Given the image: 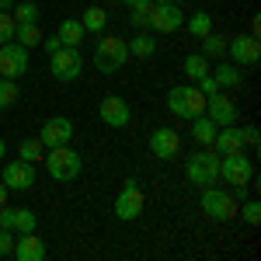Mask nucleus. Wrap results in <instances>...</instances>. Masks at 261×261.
I'll return each mask as SVG.
<instances>
[{
	"label": "nucleus",
	"mask_w": 261,
	"mask_h": 261,
	"mask_svg": "<svg viewBox=\"0 0 261 261\" xmlns=\"http://www.w3.org/2000/svg\"><path fill=\"white\" fill-rule=\"evenodd\" d=\"M39 226V216L32 209H11L7 202L0 205V230H14V233H28Z\"/></svg>",
	"instance_id": "17"
},
{
	"label": "nucleus",
	"mask_w": 261,
	"mask_h": 261,
	"mask_svg": "<svg viewBox=\"0 0 261 261\" xmlns=\"http://www.w3.org/2000/svg\"><path fill=\"white\" fill-rule=\"evenodd\" d=\"M0 181L7 185V192H28L32 185H35V164L28 161H11L4 164V174H0Z\"/></svg>",
	"instance_id": "12"
},
{
	"label": "nucleus",
	"mask_w": 261,
	"mask_h": 261,
	"mask_svg": "<svg viewBox=\"0 0 261 261\" xmlns=\"http://www.w3.org/2000/svg\"><path fill=\"white\" fill-rule=\"evenodd\" d=\"M101 122L112 125V129H125V125L133 122V108H129V101L119 98V94L101 98Z\"/></svg>",
	"instance_id": "15"
},
{
	"label": "nucleus",
	"mask_w": 261,
	"mask_h": 261,
	"mask_svg": "<svg viewBox=\"0 0 261 261\" xmlns=\"http://www.w3.org/2000/svg\"><path fill=\"white\" fill-rule=\"evenodd\" d=\"M42 153H45V146H42V140H24V143L18 146V157H21V161H28V164L42 161Z\"/></svg>",
	"instance_id": "33"
},
{
	"label": "nucleus",
	"mask_w": 261,
	"mask_h": 261,
	"mask_svg": "<svg viewBox=\"0 0 261 261\" xmlns=\"http://www.w3.org/2000/svg\"><path fill=\"white\" fill-rule=\"evenodd\" d=\"M237 213L244 216V223H247V226H258V223H261V202L247 195V199L237 205Z\"/></svg>",
	"instance_id": "32"
},
{
	"label": "nucleus",
	"mask_w": 261,
	"mask_h": 261,
	"mask_svg": "<svg viewBox=\"0 0 261 261\" xmlns=\"http://www.w3.org/2000/svg\"><path fill=\"white\" fill-rule=\"evenodd\" d=\"M42 146H63V143H73V122L66 115H53V119L42 122V133H39Z\"/></svg>",
	"instance_id": "13"
},
{
	"label": "nucleus",
	"mask_w": 261,
	"mask_h": 261,
	"mask_svg": "<svg viewBox=\"0 0 261 261\" xmlns=\"http://www.w3.org/2000/svg\"><path fill=\"white\" fill-rule=\"evenodd\" d=\"M185 28H188L192 39H205V35L213 32V18H209L205 11H199V14H192V18L185 21Z\"/></svg>",
	"instance_id": "31"
},
{
	"label": "nucleus",
	"mask_w": 261,
	"mask_h": 261,
	"mask_svg": "<svg viewBox=\"0 0 261 261\" xmlns=\"http://www.w3.org/2000/svg\"><path fill=\"white\" fill-rule=\"evenodd\" d=\"M209 73L216 77V84H220L223 91H233V87H241V70H237L233 63H220V66H213Z\"/></svg>",
	"instance_id": "24"
},
{
	"label": "nucleus",
	"mask_w": 261,
	"mask_h": 261,
	"mask_svg": "<svg viewBox=\"0 0 261 261\" xmlns=\"http://www.w3.org/2000/svg\"><path fill=\"white\" fill-rule=\"evenodd\" d=\"M202 56H205V60H220V56H226V35L209 32V35L202 39Z\"/></svg>",
	"instance_id": "25"
},
{
	"label": "nucleus",
	"mask_w": 261,
	"mask_h": 261,
	"mask_svg": "<svg viewBox=\"0 0 261 261\" xmlns=\"http://www.w3.org/2000/svg\"><path fill=\"white\" fill-rule=\"evenodd\" d=\"M213 150L216 153H237V150H244V133L237 129V125H220L216 129V136H213Z\"/></svg>",
	"instance_id": "19"
},
{
	"label": "nucleus",
	"mask_w": 261,
	"mask_h": 261,
	"mask_svg": "<svg viewBox=\"0 0 261 261\" xmlns=\"http://www.w3.org/2000/svg\"><path fill=\"white\" fill-rule=\"evenodd\" d=\"M18 261H42L45 258V241H42L35 230H28V233H21L14 237V251H11Z\"/></svg>",
	"instance_id": "18"
},
{
	"label": "nucleus",
	"mask_w": 261,
	"mask_h": 261,
	"mask_svg": "<svg viewBox=\"0 0 261 261\" xmlns=\"http://www.w3.org/2000/svg\"><path fill=\"white\" fill-rule=\"evenodd\" d=\"M81 24H84V32H91V35H101V32H105V24H108V14L101 11L98 4H91V7H84Z\"/></svg>",
	"instance_id": "22"
},
{
	"label": "nucleus",
	"mask_w": 261,
	"mask_h": 261,
	"mask_svg": "<svg viewBox=\"0 0 261 261\" xmlns=\"http://www.w3.org/2000/svg\"><path fill=\"white\" fill-rule=\"evenodd\" d=\"M167 112L178 115V119H199L205 115V94H202L195 84H178L167 91Z\"/></svg>",
	"instance_id": "1"
},
{
	"label": "nucleus",
	"mask_w": 261,
	"mask_h": 261,
	"mask_svg": "<svg viewBox=\"0 0 261 261\" xmlns=\"http://www.w3.org/2000/svg\"><path fill=\"white\" fill-rule=\"evenodd\" d=\"M181 24H185V11L178 4H153L150 7V28L157 35H171V32H178Z\"/></svg>",
	"instance_id": "11"
},
{
	"label": "nucleus",
	"mask_w": 261,
	"mask_h": 261,
	"mask_svg": "<svg viewBox=\"0 0 261 261\" xmlns=\"http://www.w3.org/2000/svg\"><path fill=\"white\" fill-rule=\"evenodd\" d=\"M150 7H153V0H136L133 7H129V24L140 32V28H150Z\"/></svg>",
	"instance_id": "30"
},
{
	"label": "nucleus",
	"mask_w": 261,
	"mask_h": 261,
	"mask_svg": "<svg viewBox=\"0 0 261 261\" xmlns=\"http://www.w3.org/2000/svg\"><path fill=\"white\" fill-rule=\"evenodd\" d=\"M0 11H4V0H0Z\"/></svg>",
	"instance_id": "44"
},
{
	"label": "nucleus",
	"mask_w": 261,
	"mask_h": 261,
	"mask_svg": "<svg viewBox=\"0 0 261 261\" xmlns=\"http://www.w3.org/2000/svg\"><path fill=\"white\" fill-rule=\"evenodd\" d=\"M14 42H18V45H24V49H35V45H42L39 21H35V24H18V28H14Z\"/></svg>",
	"instance_id": "28"
},
{
	"label": "nucleus",
	"mask_w": 261,
	"mask_h": 261,
	"mask_svg": "<svg viewBox=\"0 0 261 261\" xmlns=\"http://www.w3.org/2000/svg\"><path fill=\"white\" fill-rule=\"evenodd\" d=\"M39 4H32V0H14V7H11V18L18 21V24H35V21H39Z\"/></svg>",
	"instance_id": "26"
},
{
	"label": "nucleus",
	"mask_w": 261,
	"mask_h": 261,
	"mask_svg": "<svg viewBox=\"0 0 261 261\" xmlns=\"http://www.w3.org/2000/svg\"><path fill=\"white\" fill-rule=\"evenodd\" d=\"M143 205H146V195H143L140 181H136V178H125V181H122V192L115 195V220H122V223L140 220Z\"/></svg>",
	"instance_id": "6"
},
{
	"label": "nucleus",
	"mask_w": 261,
	"mask_h": 261,
	"mask_svg": "<svg viewBox=\"0 0 261 261\" xmlns=\"http://www.w3.org/2000/svg\"><path fill=\"white\" fill-rule=\"evenodd\" d=\"M220 178L226 181V185H251V181H254V164H251V157H247L244 150L223 153L220 157Z\"/></svg>",
	"instance_id": "8"
},
{
	"label": "nucleus",
	"mask_w": 261,
	"mask_h": 261,
	"mask_svg": "<svg viewBox=\"0 0 261 261\" xmlns=\"http://www.w3.org/2000/svg\"><path fill=\"white\" fill-rule=\"evenodd\" d=\"M129 60V42L119 39V35H101L98 45H94V66H98V73L105 77H112V73H119L122 66Z\"/></svg>",
	"instance_id": "2"
},
{
	"label": "nucleus",
	"mask_w": 261,
	"mask_h": 261,
	"mask_svg": "<svg viewBox=\"0 0 261 261\" xmlns=\"http://www.w3.org/2000/svg\"><path fill=\"white\" fill-rule=\"evenodd\" d=\"M216 129H220V125L209 119V115H199V119H192V140L199 143V146H213Z\"/></svg>",
	"instance_id": "21"
},
{
	"label": "nucleus",
	"mask_w": 261,
	"mask_h": 261,
	"mask_svg": "<svg viewBox=\"0 0 261 261\" xmlns=\"http://www.w3.org/2000/svg\"><path fill=\"white\" fill-rule=\"evenodd\" d=\"M28 73V49L18 45V42H4L0 45V77H11V81H21Z\"/></svg>",
	"instance_id": "9"
},
{
	"label": "nucleus",
	"mask_w": 261,
	"mask_h": 261,
	"mask_svg": "<svg viewBox=\"0 0 261 261\" xmlns=\"http://www.w3.org/2000/svg\"><path fill=\"white\" fill-rule=\"evenodd\" d=\"M21 98V87L18 81H11V77H0V112H7V108H14Z\"/></svg>",
	"instance_id": "29"
},
{
	"label": "nucleus",
	"mask_w": 261,
	"mask_h": 261,
	"mask_svg": "<svg viewBox=\"0 0 261 261\" xmlns=\"http://www.w3.org/2000/svg\"><path fill=\"white\" fill-rule=\"evenodd\" d=\"M42 45H45V53H49V56H53V53H56V49H60L63 42H60V35H42Z\"/></svg>",
	"instance_id": "38"
},
{
	"label": "nucleus",
	"mask_w": 261,
	"mask_h": 261,
	"mask_svg": "<svg viewBox=\"0 0 261 261\" xmlns=\"http://www.w3.org/2000/svg\"><path fill=\"white\" fill-rule=\"evenodd\" d=\"M153 4H178V0H153Z\"/></svg>",
	"instance_id": "42"
},
{
	"label": "nucleus",
	"mask_w": 261,
	"mask_h": 261,
	"mask_svg": "<svg viewBox=\"0 0 261 261\" xmlns=\"http://www.w3.org/2000/svg\"><path fill=\"white\" fill-rule=\"evenodd\" d=\"M42 157H45V171H49V178H56V181L81 178L84 161H81V153H77L70 143H63V146H49V153H42Z\"/></svg>",
	"instance_id": "3"
},
{
	"label": "nucleus",
	"mask_w": 261,
	"mask_h": 261,
	"mask_svg": "<svg viewBox=\"0 0 261 261\" xmlns=\"http://www.w3.org/2000/svg\"><path fill=\"white\" fill-rule=\"evenodd\" d=\"M195 87H199V91L205 94V98H209V94H216V91H223L220 84H216V77H213V73H205V77H199V81H195Z\"/></svg>",
	"instance_id": "35"
},
{
	"label": "nucleus",
	"mask_w": 261,
	"mask_h": 261,
	"mask_svg": "<svg viewBox=\"0 0 261 261\" xmlns=\"http://www.w3.org/2000/svg\"><path fill=\"white\" fill-rule=\"evenodd\" d=\"M188 181H192V185H199V188L220 181V153H216L213 146L195 150V153L188 157Z\"/></svg>",
	"instance_id": "4"
},
{
	"label": "nucleus",
	"mask_w": 261,
	"mask_h": 261,
	"mask_svg": "<svg viewBox=\"0 0 261 261\" xmlns=\"http://www.w3.org/2000/svg\"><path fill=\"white\" fill-rule=\"evenodd\" d=\"M226 56L233 66H258L261 45L254 35H237V39H226Z\"/></svg>",
	"instance_id": "10"
},
{
	"label": "nucleus",
	"mask_w": 261,
	"mask_h": 261,
	"mask_svg": "<svg viewBox=\"0 0 261 261\" xmlns=\"http://www.w3.org/2000/svg\"><path fill=\"white\" fill-rule=\"evenodd\" d=\"M241 133H244V150H258V143H261L258 125H244Z\"/></svg>",
	"instance_id": "36"
},
{
	"label": "nucleus",
	"mask_w": 261,
	"mask_h": 261,
	"mask_svg": "<svg viewBox=\"0 0 261 261\" xmlns=\"http://www.w3.org/2000/svg\"><path fill=\"white\" fill-rule=\"evenodd\" d=\"M129 56H140V60H150V56H157V39H153L146 28H140V32L129 39Z\"/></svg>",
	"instance_id": "20"
},
{
	"label": "nucleus",
	"mask_w": 261,
	"mask_h": 261,
	"mask_svg": "<svg viewBox=\"0 0 261 261\" xmlns=\"http://www.w3.org/2000/svg\"><path fill=\"white\" fill-rule=\"evenodd\" d=\"M56 35H60L63 45H73V49H77V45L84 42V35H87V32H84L81 18H66V21L60 24V32H56Z\"/></svg>",
	"instance_id": "23"
},
{
	"label": "nucleus",
	"mask_w": 261,
	"mask_h": 261,
	"mask_svg": "<svg viewBox=\"0 0 261 261\" xmlns=\"http://www.w3.org/2000/svg\"><path fill=\"white\" fill-rule=\"evenodd\" d=\"M251 35H254V39H261V18L251 21Z\"/></svg>",
	"instance_id": "39"
},
{
	"label": "nucleus",
	"mask_w": 261,
	"mask_h": 261,
	"mask_svg": "<svg viewBox=\"0 0 261 261\" xmlns=\"http://www.w3.org/2000/svg\"><path fill=\"white\" fill-rule=\"evenodd\" d=\"M14 251V230H0V254Z\"/></svg>",
	"instance_id": "37"
},
{
	"label": "nucleus",
	"mask_w": 261,
	"mask_h": 261,
	"mask_svg": "<svg viewBox=\"0 0 261 261\" xmlns=\"http://www.w3.org/2000/svg\"><path fill=\"white\" fill-rule=\"evenodd\" d=\"M237 205H241V202L233 199L230 192L216 188V185H205V188H202V213H205L209 220H220V223L233 220V216H237Z\"/></svg>",
	"instance_id": "5"
},
{
	"label": "nucleus",
	"mask_w": 261,
	"mask_h": 261,
	"mask_svg": "<svg viewBox=\"0 0 261 261\" xmlns=\"http://www.w3.org/2000/svg\"><path fill=\"white\" fill-rule=\"evenodd\" d=\"M4 157H7V143L0 140V161H4Z\"/></svg>",
	"instance_id": "41"
},
{
	"label": "nucleus",
	"mask_w": 261,
	"mask_h": 261,
	"mask_svg": "<svg viewBox=\"0 0 261 261\" xmlns=\"http://www.w3.org/2000/svg\"><path fill=\"white\" fill-rule=\"evenodd\" d=\"M122 4H125V7H133V4H136V0H122Z\"/></svg>",
	"instance_id": "43"
},
{
	"label": "nucleus",
	"mask_w": 261,
	"mask_h": 261,
	"mask_svg": "<svg viewBox=\"0 0 261 261\" xmlns=\"http://www.w3.org/2000/svg\"><path fill=\"white\" fill-rule=\"evenodd\" d=\"M205 115L216 122V125H233V122L241 119L237 105L226 98L223 91H216V94H209V98H205Z\"/></svg>",
	"instance_id": "16"
},
{
	"label": "nucleus",
	"mask_w": 261,
	"mask_h": 261,
	"mask_svg": "<svg viewBox=\"0 0 261 261\" xmlns=\"http://www.w3.org/2000/svg\"><path fill=\"white\" fill-rule=\"evenodd\" d=\"M181 150V136L178 129H171V125H161V129H153V136H150V153L157 157V161H174Z\"/></svg>",
	"instance_id": "14"
},
{
	"label": "nucleus",
	"mask_w": 261,
	"mask_h": 261,
	"mask_svg": "<svg viewBox=\"0 0 261 261\" xmlns=\"http://www.w3.org/2000/svg\"><path fill=\"white\" fill-rule=\"evenodd\" d=\"M209 70H213V66H209V60H205L202 53H192V56H185V77H188L192 84L199 81V77H205Z\"/></svg>",
	"instance_id": "27"
},
{
	"label": "nucleus",
	"mask_w": 261,
	"mask_h": 261,
	"mask_svg": "<svg viewBox=\"0 0 261 261\" xmlns=\"http://www.w3.org/2000/svg\"><path fill=\"white\" fill-rule=\"evenodd\" d=\"M49 70L60 84H73L84 73V56L73 49V45H60L53 56H49Z\"/></svg>",
	"instance_id": "7"
},
{
	"label": "nucleus",
	"mask_w": 261,
	"mask_h": 261,
	"mask_svg": "<svg viewBox=\"0 0 261 261\" xmlns=\"http://www.w3.org/2000/svg\"><path fill=\"white\" fill-rule=\"evenodd\" d=\"M4 202H7V185L0 181V205H4Z\"/></svg>",
	"instance_id": "40"
},
{
	"label": "nucleus",
	"mask_w": 261,
	"mask_h": 261,
	"mask_svg": "<svg viewBox=\"0 0 261 261\" xmlns=\"http://www.w3.org/2000/svg\"><path fill=\"white\" fill-rule=\"evenodd\" d=\"M14 28H18V21L11 18V11H0V45L14 39Z\"/></svg>",
	"instance_id": "34"
}]
</instances>
